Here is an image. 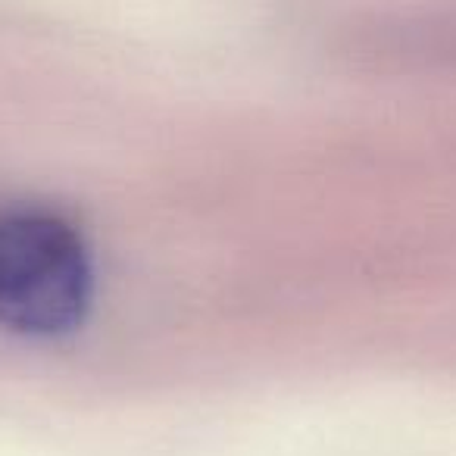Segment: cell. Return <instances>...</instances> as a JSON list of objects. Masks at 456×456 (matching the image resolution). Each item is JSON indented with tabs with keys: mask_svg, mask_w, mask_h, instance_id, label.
<instances>
[{
	"mask_svg": "<svg viewBox=\"0 0 456 456\" xmlns=\"http://www.w3.org/2000/svg\"><path fill=\"white\" fill-rule=\"evenodd\" d=\"M94 294V269L76 225L41 207L0 213V322L51 338L78 329Z\"/></svg>",
	"mask_w": 456,
	"mask_h": 456,
	"instance_id": "1",
	"label": "cell"
}]
</instances>
